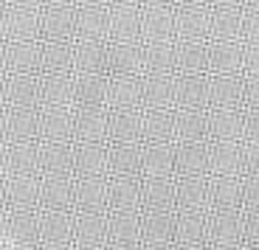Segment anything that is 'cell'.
I'll list each match as a JSON object with an SVG mask.
<instances>
[{"label":"cell","mask_w":259,"mask_h":250,"mask_svg":"<svg viewBox=\"0 0 259 250\" xmlns=\"http://www.w3.org/2000/svg\"><path fill=\"white\" fill-rule=\"evenodd\" d=\"M256 3H259V0H256Z\"/></svg>","instance_id":"obj_2"},{"label":"cell","mask_w":259,"mask_h":250,"mask_svg":"<svg viewBox=\"0 0 259 250\" xmlns=\"http://www.w3.org/2000/svg\"><path fill=\"white\" fill-rule=\"evenodd\" d=\"M253 28H256V31H259V17H253Z\"/></svg>","instance_id":"obj_1"}]
</instances>
